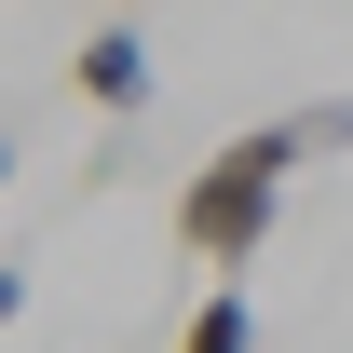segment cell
I'll return each mask as SVG.
<instances>
[{
	"label": "cell",
	"mask_w": 353,
	"mask_h": 353,
	"mask_svg": "<svg viewBox=\"0 0 353 353\" xmlns=\"http://www.w3.org/2000/svg\"><path fill=\"white\" fill-rule=\"evenodd\" d=\"M312 163V123H245V136H218V150H204V163L176 176V245H190V259L218 272H245L272 245V218H285V176Z\"/></svg>",
	"instance_id": "1"
},
{
	"label": "cell",
	"mask_w": 353,
	"mask_h": 353,
	"mask_svg": "<svg viewBox=\"0 0 353 353\" xmlns=\"http://www.w3.org/2000/svg\"><path fill=\"white\" fill-rule=\"evenodd\" d=\"M68 82H82L95 109H109V123H123V109H150V41H136V14H109V28H95V41L68 54Z\"/></svg>",
	"instance_id": "2"
},
{
	"label": "cell",
	"mask_w": 353,
	"mask_h": 353,
	"mask_svg": "<svg viewBox=\"0 0 353 353\" xmlns=\"http://www.w3.org/2000/svg\"><path fill=\"white\" fill-rule=\"evenodd\" d=\"M176 353H259V299L245 285H204V312L176 326Z\"/></svg>",
	"instance_id": "3"
},
{
	"label": "cell",
	"mask_w": 353,
	"mask_h": 353,
	"mask_svg": "<svg viewBox=\"0 0 353 353\" xmlns=\"http://www.w3.org/2000/svg\"><path fill=\"white\" fill-rule=\"evenodd\" d=\"M14 312H28V272H14V259H0V326H14Z\"/></svg>",
	"instance_id": "4"
},
{
	"label": "cell",
	"mask_w": 353,
	"mask_h": 353,
	"mask_svg": "<svg viewBox=\"0 0 353 353\" xmlns=\"http://www.w3.org/2000/svg\"><path fill=\"white\" fill-rule=\"evenodd\" d=\"M0 190H14V136H0Z\"/></svg>",
	"instance_id": "5"
},
{
	"label": "cell",
	"mask_w": 353,
	"mask_h": 353,
	"mask_svg": "<svg viewBox=\"0 0 353 353\" xmlns=\"http://www.w3.org/2000/svg\"><path fill=\"white\" fill-rule=\"evenodd\" d=\"M109 14H136V0H109Z\"/></svg>",
	"instance_id": "6"
}]
</instances>
